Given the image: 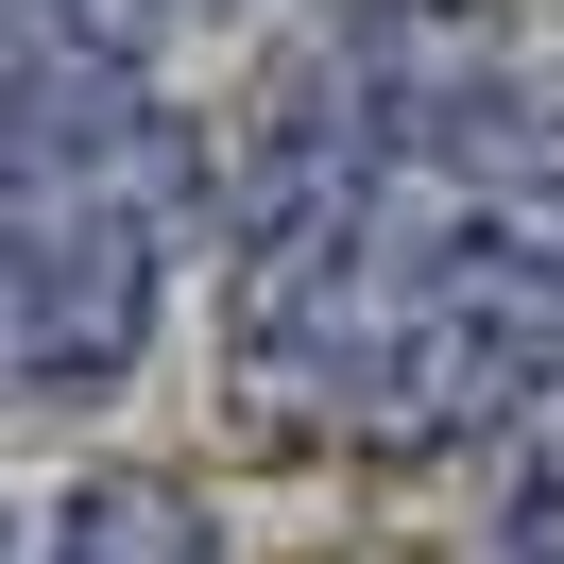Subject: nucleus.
Masks as SVG:
<instances>
[{
    "label": "nucleus",
    "instance_id": "1",
    "mask_svg": "<svg viewBox=\"0 0 564 564\" xmlns=\"http://www.w3.org/2000/svg\"><path fill=\"white\" fill-rule=\"evenodd\" d=\"M69 564H206V513L154 496V479H104V496L69 513Z\"/></svg>",
    "mask_w": 564,
    "mask_h": 564
}]
</instances>
